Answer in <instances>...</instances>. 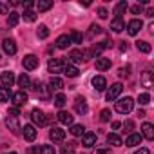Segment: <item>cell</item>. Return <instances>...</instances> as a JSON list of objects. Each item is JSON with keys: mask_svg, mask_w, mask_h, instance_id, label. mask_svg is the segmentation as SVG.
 Returning <instances> with one entry per match:
<instances>
[{"mask_svg": "<svg viewBox=\"0 0 154 154\" xmlns=\"http://www.w3.org/2000/svg\"><path fill=\"white\" fill-rule=\"evenodd\" d=\"M132 107H134V100H132L131 96L120 98V100L114 103V109H116V112H120V114H129V112L132 111Z\"/></svg>", "mask_w": 154, "mask_h": 154, "instance_id": "cell-1", "label": "cell"}, {"mask_svg": "<svg viewBox=\"0 0 154 154\" xmlns=\"http://www.w3.org/2000/svg\"><path fill=\"white\" fill-rule=\"evenodd\" d=\"M122 91H123V85H122V84H112V85L107 89V94H105L107 102H114V100H118V96L122 94Z\"/></svg>", "mask_w": 154, "mask_h": 154, "instance_id": "cell-2", "label": "cell"}, {"mask_svg": "<svg viewBox=\"0 0 154 154\" xmlns=\"http://www.w3.org/2000/svg\"><path fill=\"white\" fill-rule=\"evenodd\" d=\"M63 67H65V63H63V60H62V58H51V60H49V63H47V71H49V72H53V74L62 72V71H63Z\"/></svg>", "mask_w": 154, "mask_h": 154, "instance_id": "cell-3", "label": "cell"}, {"mask_svg": "<svg viewBox=\"0 0 154 154\" xmlns=\"http://www.w3.org/2000/svg\"><path fill=\"white\" fill-rule=\"evenodd\" d=\"M89 56H91V53L89 51H84V49H72L71 53H69V58L72 60V62H85V60H89Z\"/></svg>", "mask_w": 154, "mask_h": 154, "instance_id": "cell-4", "label": "cell"}, {"mask_svg": "<svg viewBox=\"0 0 154 154\" xmlns=\"http://www.w3.org/2000/svg\"><path fill=\"white\" fill-rule=\"evenodd\" d=\"M11 100H13V105L20 109L22 105H26V103H27V93L20 89V91H17L15 94H11Z\"/></svg>", "mask_w": 154, "mask_h": 154, "instance_id": "cell-5", "label": "cell"}, {"mask_svg": "<svg viewBox=\"0 0 154 154\" xmlns=\"http://www.w3.org/2000/svg\"><path fill=\"white\" fill-rule=\"evenodd\" d=\"M141 27H143V22H141L140 18H132V20L127 24V33H129L131 36H136V35L141 31Z\"/></svg>", "mask_w": 154, "mask_h": 154, "instance_id": "cell-6", "label": "cell"}, {"mask_svg": "<svg viewBox=\"0 0 154 154\" xmlns=\"http://www.w3.org/2000/svg\"><path fill=\"white\" fill-rule=\"evenodd\" d=\"M31 120H33V123L38 125V127H44V125L47 123V118H45V114H44L40 109H33V111H31Z\"/></svg>", "mask_w": 154, "mask_h": 154, "instance_id": "cell-7", "label": "cell"}, {"mask_svg": "<svg viewBox=\"0 0 154 154\" xmlns=\"http://www.w3.org/2000/svg\"><path fill=\"white\" fill-rule=\"evenodd\" d=\"M22 63H24V67L27 69V71H35L36 67H38V56H35V54H27V56H24V60H22Z\"/></svg>", "mask_w": 154, "mask_h": 154, "instance_id": "cell-8", "label": "cell"}, {"mask_svg": "<svg viewBox=\"0 0 154 154\" xmlns=\"http://www.w3.org/2000/svg\"><path fill=\"white\" fill-rule=\"evenodd\" d=\"M2 49H4V53H6V54L13 56V54L17 53V42H15V40H11V38H6V40H4V44H2Z\"/></svg>", "mask_w": 154, "mask_h": 154, "instance_id": "cell-9", "label": "cell"}, {"mask_svg": "<svg viewBox=\"0 0 154 154\" xmlns=\"http://www.w3.org/2000/svg\"><path fill=\"white\" fill-rule=\"evenodd\" d=\"M141 138H145V140H154V127H152V123H149V122H145L143 125H141Z\"/></svg>", "mask_w": 154, "mask_h": 154, "instance_id": "cell-10", "label": "cell"}, {"mask_svg": "<svg viewBox=\"0 0 154 154\" xmlns=\"http://www.w3.org/2000/svg\"><path fill=\"white\" fill-rule=\"evenodd\" d=\"M82 145L87 147V149L94 147V145H96V134H94V132H84V136H82Z\"/></svg>", "mask_w": 154, "mask_h": 154, "instance_id": "cell-11", "label": "cell"}, {"mask_svg": "<svg viewBox=\"0 0 154 154\" xmlns=\"http://www.w3.org/2000/svg\"><path fill=\"white\" fill-rule=\"evenodd\" d=\"M0 80H2V87H11L13 84H15V74L11 72V71H6V72H2L0 74Z\"/></svg>", "mask_w": 154, "mask_h": 154, "instance_id": "cell-12", "label": "cell"}, {"mask_svg": "<svg viewBox=\"0 0 154 154\" xmlns=\"http://www.w3.org/2000/svg\"><path fill=\"white\" fill-rule=\"evenodd\" d=\"M22 134H24V138L27 140V141H35L36 140V129L33 127V125H24V129H22Z\"/></svg>", "mask_w": 154, "mask_h": 154, "instance_id": "cell-13", "label": "cell"}, {"mask_svg": "<svg viewBox=\"0 0 154 154\" xmlns=\"http://www.w3.org/2000/svg\"><path fill=\"white\" fill-rule=\"evenodd\" d=\"M49 138H51L53 141H63V138H65V131L60 129V127H53V129L49 131Z\"/></svg>", "mask_w": 154, "mask_h": 154, "instance_id": "cell-14", "label": "cell"}, {"mask_svg": "<svg viewBox=\"0 0 154 154\" xmlns=\"http://www.w3.org/2000/svg\"><path fill=\"white\" fill-rule=\"evenodd\" d=\"M74 111L78 112V114H85V112H87V103H85V98L76 96V100H74Z\"/></svg>", "mask_w": 154, "mask_h": 154, "instance_id": "cell-15", "label": "cell"}, {"mask_svg": "<svg viewBox=\"0 0 154 154\" xmlns=\"http://www.w3.org/2000/svg\"><path fill=\"white\" fill-rule=\"evenodd\" d=\"M141 134H138V132H131L129 136H127V140H125V145L127 147H136V145H140L141 143Z\"/></svg>", "mask_w": 154, "mask_h": 154, "instance_id": "cell-16", "label": "cell"}, {"mask_svg": "<svg viewBox=\"0 0 154 154\" xmlns=\"http://www.w3.org/2000/svg\"><path fill=\"white\" fill-rule=\"evenodd\" d=\"M93 85H94V89L96 91H105L107 89V80L103 78V76H93Z\"/></svg>", "mask_w": 154, "mask_h": 154, "instance_id": "cell-17", "label": "cell"}, {"mask_svg": "<svg viewBox=\"0 0 154 154\" xmlns=\"http://www.w3.org/2000/svg\"><path fill=\"white\" fill-rule=\"evenodd\" d=\"M56 120H58L60 123H63V125H72V114L67 112V111H60V112L56 114Z\"/></svg>", "mask_w": 154, "mask_h": 154, "instance_id": "cell-18", "label": "cell"}, {"mask_svg": "<svg viewBox=\"0 0 154 154\" xmlns=\"http://www.w3.org/2000/svg\"><path fill=\"white\" fill-rule=\"evenodd\" d=\"M54 44H56L58 49H67V47L71 45V36H69V35H60Z\"/></svg>", "mask_w": 154, "mask_h": 154, "instance_id": "cell-19", "label": "cell"}, {"mask_svg": "<svg viewBox=\"0 0 154 154\" xmlns=\"http://www.w3.org/2000/svg\"><path fill=\"white\" fill-rule=\"evenodd\" d=\"M96 69H98V71H107V69H111V58L98 56V58H96Z\"/></svg>", "mask_w": 154, "mask_h": 154, "instance_id": "cell-20", "label": "cell"}, {"mask_svg": "<svg viewBox=\"0 0 154 154\" xmlns=\"http://www.w3.org/2000/svg\"><path fill=\"white\" fill-rule=\"evenodd\" d=\"M111 29L114 31V33H122L123 29H125V22H123V18H112V22H111Z\"/></svg>", "mask_w": 154, "mask_h": 154, "instance_id": "cell-21", "label": "cell"}, {"mask_svg": "<svg viewBox=\"0 0 154 154\" xmlns=\"http://www.w3.org/2000/svg\"><path fill=\"white\" fill-rule=\"evenodd\" d=\"M6 125L15 132V134H18V131H20V125H18V118L17 116H8V120H6Z\"/></svg>", "mask_w": 154, "mask_h": 154, "instance_id": "cell-22", "label": "cell"}, {"mask_svg": "<svg viewBox=\"0 0 154 154\" xmlns=\"http://www.w3.org/2000/svg\"><path fill=\"white\" fill-rule=\"evenodd\" d=\"M67 78H76V76L80 74V71H78V67H74V65H65L63 67V71H62Z\"/></svg>", "mask_w": 154, "mask_h": 154, "instance_id": "cell-23", "label": "cell"}, {"mask_svg": "<svg viewBox=\"0 0 154 154\" xmlns=\"http://www.w3.org/2000/svg\"><path fill=\"white\" fill-rule=\"evenodd\" d=\"M62 87H63V80L58 78V76H53V78L49 80V89L51 91H60Z\"/></svg>", "mask_w": 154, "mask_h": 154, "instance_id": "cell-24", "label": "cell"}, {"mask_svg": "<svg viewBox=\"0 0 154 154\" xmlns=\"http://www.w3.org/2000/svg\"><path fill=\"white\" fill-rule=\"evenodd\" d=\"M127 9H129V4L125 2V0L118 2V4H116V8H114V15H116V18H122V15H123Z\"/></svg>", "mask_w": 154, "mask_h": 154, "instance_id": "cell-25", "label": "cell"}, {"mask_svg": "<svg viewBox=\"0 0 154 154\" xmlns=\"http://www.w3.org/2000/svg\"><path fill=\"white\" fill-rule=\"evenodd\" d=\"M109 45H111V42H98V44L93 45V49H91L89 53H91V54H100V53H102L103 49H107Z\"/></svg>", "mask_w": 154, "mask_h": 154, "instance_id": "cell-26", "label": "cell"}, {"mask_svg": "<svg viewBox=\"0 0 154 154\" xmlns=\"http://www.w3.org/2000/svg\"><path fill=\"white\" fill-rule=\"evenodd\" d=\"M141 84H143V87H147V89L152 87V72H150V71H145V72L141 74Z\"/></svg>", "mask_w": 154, "mask_h": 154, "instance_id": "cell-27", "label": "cell"}, {"mask_svg": "<svg viewBox=\"0 0 154 154\" xmlns=\"http://www.w3.org/2000/svg\"><path fill=\"white\" fill-rule=\"evenodd\" d=\"M136 49H138L140 53H145V54H149V53L152 51L150 44H149V42H143V40H138V42H136Z\"/></svg>", "mask_w": 154, "mask_h": 154, "instance_id": "cell-28", "label": "cell"}, {"mask_svg": "<svg viewBox=\"0 0 154 154\" xmlns=\"http://www.w3.org/2000/svg\"><path fill=\"white\" fill-rule=\"evenodd\" d=\"M107 143H109V145H114V147H122V145H123V140H122L118 134L112 132V134L107 136Z\"/></svg>", "mask_w": 154, "mask_h": 154, "instance_id": "cell-29", "label": "cell"}, {"mask_svg": "<svg viewBox=\"0 0 154 154\" xmlns=\"http://www.w3.org/2000/svg\"><path fill=\"white\" fill-rule=\"evenodd\" d=\"M72 136H84V132H85V127L82 125V123H74V125H71V131H69Z\"/></svg>", "mask_w": 154, "mask_h": 154, "instance_id": "cell-30", "label": "cell"}, {"mask_svg": "<svg viewBox=\"0 0 154 154\" xmlns=\"http://www.w3.org/2000/svg\"><path fill=\"white\" fill-rule=\"evenodd\" d=\"M17 82H18V87H22V91H24L26 87L31 85V80H29V76H27L26 72H22V74L18 76V80H17Z\"/></svg>", "mask_w": 154, "mask_h": 154, "instance_id": "cell-31", "label": "cell"}, {"mask_svg": "<svg viewBox=\"0 0 154 154\" xmlns=\"http://www.w3.org/2000/svg\"><path fill=\"white\" fill-rule=\"evenodd\" d=\"M53 8V0H38L36 2V9L38 11H47Z\"/></svg>", "mask_w": 154, "mask_h": 154, "instance_id": "cell-32", "label": "cell"}, {"mask_svg": "<svg viewBox=\"0 0 154 154\" xmlns=\"http://www.w3.org/2000/svg\"><path fill=\"white\" fill-rule=\"evenodd\" d=\"M36 36H38L40 40H45V38L49 36V27H47L45 24H40V26H38V31H36Z\"/></svg>", "mask_w": 154, "mask_h": 154, "instance_id": "cell-33", "label": "cell"}, {"mask_svg": "<svg viewBox=\"0 0 154 154\" xmlns=\"http://www.w3.org/2000/svg\"><path fill=\"white\" fill-rule=\"evenodd\" d=\"M18 20H20V15H18L17 11H11L9 17H8V26H9V27H15V26L18 24Z\"/></svg>", "mask_w": 154, "mask_h": 154, "instance_id": "cell-34", "label": "cell"}, {"mask_svg": "<svg viewBox=\"0 0 154 154\" xmlns=\"http://www.w3.org/2000/svg\"><path fill=\"white\" fill-rule=\"evenodd\" d=\"M69 36H71V44H82L84 42V35L78 33V31H72Z\"/></svg>", "mask_w": 154, "mask_h": 154, "instance_id": "cell-35", "label": "cell"}, {"mask_svg": "<svg viewBox=\"0 0 154 154\" xmlns=\"http://www.w3.org/2000/svg\"><path fill=\"white\" fill-rule=\"evenodd\" d=\"M11 98V91L8 87H0V102H9Z\"/></svg>", "mask_w": 154, "mask_h": 154, "instance_id": "cell-36", "label": "cell"}, {"mask_svg": "<svg viewBox=\"0 0 154 154\" xmlns=\"http://www.w3.org/2000/svg\"><path fill=\"white\" fill-rule=\"evenodd\" d=\"M65 103H67L65 94H62V93H60V94H56V96H54V105H56V107H60V109H62Z\"/></svg>", "mask_w": 154, "mask_h": 154, "instance_id": "cell-37", "label": "cell"}, {"mask_svg": "<svg viewBox=\"0 0 154 154\" xmlns=\"http://www.w3.org/2000/svg\"><path fill=\"white\" fill-rule=\"evenodd\" d=\"M138 103H140V105H149V103H150V94H149V93H141V94L138 96Z\"/></svg>", "mask_w": 154, "mask_h": 154, "instance_id": "cell-38", "label": "cell"}, {"mask_svg": "<svg viewBox=\"0 0 154 154\" xmlns=\"http://www.w3.org/2000/svg\"><path fill=\"white\" fill-rule=\"evenodd\" d=\"M38 152H40V154H56V150H54L53 145H42Z\"/></svg>", "mask_w": 154, "mask_h": 154, "instance_id": "cell-39", "label": "cell"}, {"mask_svg": "<svg viewBox=\"0 0 154 154\" xmlns=\"http://www.w3.org/2000/svg\"><path fill=\"white\" fill-rule=\"evenodd\" d=\"M24 20L26 22H35L36 20V13L35 11H24Z\"/></svg>", "mask_w": 154, "mask_h": 154, "instance_id": "cell-40", "label": "cell"}, {"mask_svg": "<svg viewBox=\"0 0 154 154\" xmlns=\"http://www.w3.org/2000/svg\"><path fill=\"white\" fill-rule=\"evenodd\" d=\"M74 145L76 143H67L62 147V154H74Z\"/></svg>", "mask_w": 154, "mask_h": 154, "instance_id": "cell-41", "label": "cell"}, {"mask_svg": "<svg viewBox=\"0 0 154 154\" xmlns=\"http://www.w3.org/2000/svg\"><path fill=\"white\" fill-rule=\"evenodd\" d=\"M109 120H111V111H109V109H103V111L100 112V122L105 123V122H109Z\"/></svg>", "mask_w": 154, "mask_h": 154, "instance_id": "cell-42", "label": "cell"}, {"mask_svg": "<svg viewBox=\"0 0 154 154\" xmlns=\"http://www.w3.org/2000/svg\"><path fill=\"white\" fill-rule=\"evenodd\" d=\"M93 154H112V152H111V149H107V147H96Z\"/></svg>", "mask_w": 154, "mask_h": 154, "instance_id": "cell-43", "label": "cell"}, {"mask_svg": "<svg viewBox=\"0 0 154 154\" xmlns=\"http://www.w3.org/2000/svg\"><path fill=\"white\" fill-rule=\"evenodd\" d=\"M100 33H102V27L96 26V24H93V26H91V33H89V36H94V35H100Z\"/></svg>", "mask_w": 154, "mask_h": 154, "instance_id": "cell-44", "label": "cell"}, {"mask_svg": "<svg viewBox=\"0 0 154 154\" xmlns=\"http://www.w3.org/2000/svg\"><path fill=\"white\" fill-rule=\"evenodd\" d=\"M123 127H125V132H129V134H131V132L134 131V122H132V120H127Z\"/></svg>", "mask_w": 154, "mask_h": 154, "instance_id": "cell-45", "label": "cell"}, {"mask_svg": "<svg viewBox=\"0 0 154 154\" xmlns=\"http://www.w3.org/2000/svg\"><path fill=\"white\" fill-rule=\"evenodd\" d=\"M131 11H132L134 15H141V13H143V8H141L140 4H136V6H132V8H131Z\"/></svg>", "mask_w": 154, "mask_h": 154, "instance_id": "cell-46", "label": "cell"}, {"mask_svg": "<svg viewBox=\"0 0 154 154\" xmlns=\"http://www.w3.org/2000/svg\"><path fill=\"white\" fill-rule=\"evenodd\" d=\"M9 116H17V118H18V116H20V109H18V107H15V105H13V107H9Z\"/></svg>", "mask_w": 154, "mask_h": 154, "instance_id": "cell-47", "label": "cell"}, {"mask_svg": "<svg viewBox=\"0 0 154 154\" xmlns=\"http://www.w3.org/2000/svg\"><path fill=\"white\" fill-rule=\"evenodd\" d=\"M33 6H35V2H31V0H26V2H22V8H24L26 11H31Z\"/></svg>", "mask_w": 154, "mask_h": 154, "instance_id": "cell-48", "label": "cell"}, {"mask_svg": "<svg viewBox=\"0 0 154 154\" xmlns=\"http://www.w3.org/2000/svg\"><path fill=\"white\" fill-rule=\"evenodd\" d=\"M107 15H109V11L105 8H98V17L100 18H107Z\"/></svg>", "mask_w": 154, "mask_h": 154, "instance_id": "cell-49", "label": "cell"}, {"mask_svg": "<svg viewBox=\"0 0 154 154\" xmlns=\"http://www.w3.org/2000/svg\"><path fill=\"white\" fill-rule=\"evenodd\" d=\"M129 71H131V67H122V69H120V76H122V78H127V76H129Z\"/></svg>", "mask_w": 154, "mask_h": 154, "instance_id": "cell-50", "label": "cell"}, {"mask_svg": "<svg viewBox=\"0 0 154 154\" xmlns=\"http://www.w3.org/2000/svg\"><path fill=\"white\" fill-rule=\"evenodd\" d=\"M0 15H8V6L6 4H0Z\"/></svg>", "mask_w": 154, "mask_h": 154, "instance_id": "cell-51", "label": "cell"}, {"mask_svg": "<svg viewBox=\"0 0 154 154\" xmlns=\"http://www.w3.org/2000/svg\"><path fill=\"white\" fill-rule=\"evenodd\" d=\"M134 154H150V150H149V149H145V147H141V149H140V150H136Z\"/></svg>", "mask_w": 154, "mask_h": 154, "instance_id": "cell-52", "label": "cell"}, {"mask_svg": "<svg viewBox=\"0 0 154 154\" xmlns=\"http://www.w3.org/2000/svg\"><path fill=\"white\" fill-rule=\"evenodd\" d=\"M145 15H147L149 18H152V17H154V9H152V8H149V9L145 11Z\"/></svg>", "mask_w": 154, "mask_h": 154, "instance_id": "cell-53", "label": "cell"}, {"mask_svg": "<svg viewBox=\"0 0 154 154\" xmlns=\"http://www.w3.org/2000/svg\"><path fill=\"white\" fill-rule=\"evenodd\" d=\"M120 51H127V42H120Z\"/></svg>", "mask_w": 154, "mask_h": 154, "instance_id": "cell-54", "label": "cell"}, {"mask_svg": "<svg viewBox=\"0 0 154 154\" xmlns=\"http://www.w3.org/2000/svg\"><path fill=\"white\" fill-rule=\"evenodd\" d=\"M120 125H122L120 122H112V129H114V131H116V129H120Z\"/></svg>", "mask_w": 154, "mask_h": 154, "instance_id": "cell-55", "label": "cell"}, {"mask_svg": "<svg viewBox=\"0 0 154 154\" xmlns=\"http://www.w3.org/2000/svg\"><path fill=\"white\" fill-rule=\"evenodd\" d=\"M27 152H29V154H36V152H38V149H36V147H31Z\"/></svg>", "mask_w": 154, "mask_h": 154, "instance_id": "cell-56", "label": "cell"}, {"mask_svg": "<svg viewBox=\"0 0 154 154\" xmlns=\"http://www.w3.org/2000/svg\"><path fill=\"white\" fill-rule=\"evenodd\" d=\"M6 154H17V152H6Z\"/></svg>", "mask_w": 154, "mask_h": 154, "instance_id": "cell-57", "label": "cell"}]
</instances>
